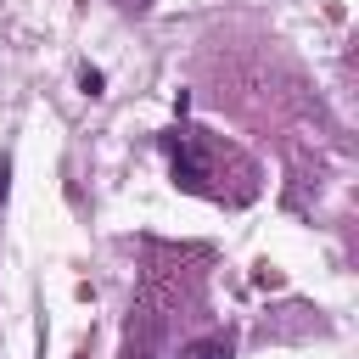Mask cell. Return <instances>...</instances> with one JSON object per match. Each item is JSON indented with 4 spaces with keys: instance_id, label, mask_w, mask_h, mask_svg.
I'll return each mask as SVG.
<instances>
[{
    "instance_id": "3",
    "label": "cell",
    "mask_w": 359,
    "mask_h": 359,
    "mask_svg": "<svg viewBox=\"0 0 359 359\" xmlns=\"http://www.w3.org/2000/svg\"><path fill=\"white\" fill-rule=\"evenodd\" d=\"M0 196H6V168H0Z\"/></svg>"
},
{
    "instance_id": "2",
    "label": "cell",
    "mask_w": 359,
    "mask_h": 359,
    "mask_svg": "<svg viewBox=\"0 0 359 359\" xmlns=\"http://www.w3.org/2000/svg\"><path fill=\"white\" fill-rule=\"evenodd\" d=\"M180 359H230V342H224V337H196Z\"/></svg>"
},
{
    "instance_id": "1",
    "label": "cell",
    "mask_w": 359,
    "mask_h": 359,
    "mask_svg": "<svg viewBox=\"0 0 359 359\" xmlns=\"http://www.w3.org/2000/svg\"><path fill=\"white\" fill-rule=\"evenodd\" d=\"M163 146H168V163H174V174H180L185 185H202V180H208V151L196 146L191 129H168Z\"/></svg>"
}]
</instances>
